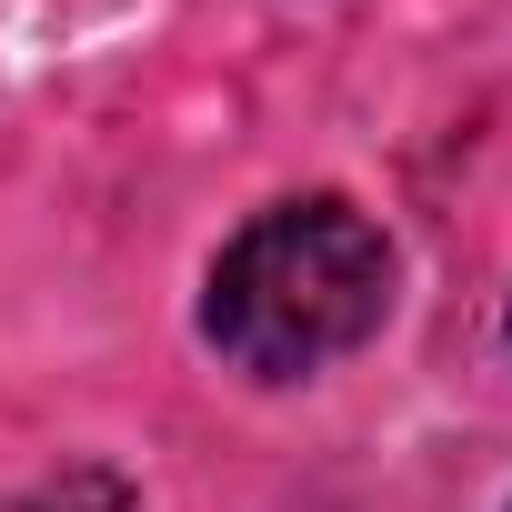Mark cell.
<instances>
[{
    "instance_id": "6da1fadb",
    "label": "cell",
    "mask_w": 512,
    "mask_h": 512,
    "mask_svg": "<svg viewBox=\"0 0 512 512\" xmlns=\"http://www.w3.org/2000/svg\"><path fill=\"white\" fill-rule=\"evenodd\" d=\"M382 312H392V241L342 191L272 201L262 221H241L201 292V332L251 382H302V372L362 352L382 332Z\"/></svg>"
}]
</instances>
